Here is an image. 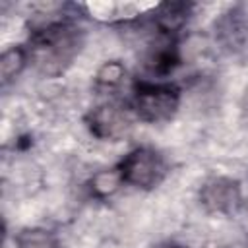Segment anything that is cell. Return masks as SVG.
I'll list each match as a JSON object with an SVG mask.
<instances>
[{
    "instance_id": "cell-8",
    "label": "cell",
    "mask_w": 248,
    "mask_h": 248,
    "mask_svg": "<svg viewBox=\"0 0 248 248\" xmlns=\"http://www.w3.org/2000/svg\"><path fill=\"white\" fill-rule=\"evenodd\" d=\"M192 6L184 2H167L157 6V16H155V25L159 33L163 35H174L188 19Z\"/></svg>"
},
{
    "instance_id": "cell-12",
    "label": "cell",
    "mask_w": 248,
    "mask_h": 248,
    "mask_svg": "<svg viewBox=\"0 0 248 248\" xmlns=\"http://www.w3.org/2000/svg\"><path fill=\"white\" fill-rule=\"evenodd\" d=\"M122 182H124L122 180V174H120V170L116 167V169H105V170L95 172L89 184H91V190H93L95 196L107 198V196L114 194L120 188Z\"/></svg>"
},
{
    "instance_id": "cell-6",
    "label": "cell",
    "mask_w": 248,
    "mask_h": 248,
    "mask_svg": "<svg viewBox=\"0 0 248 248\" xmlns=\"http://www.w3.org/2000/svg\"><path fill=\"white\" fill-rule=\"evenodd\" d=\"M159 4L153 2H87L83 8L87 14L99 21H128L138 16H143L149 10H157Z\"/></svg>"
},
{
    "instance_id": "cell-7",
    "label": "cell",
    "mask_w": 248,
    "mask_h": 248,
    "mask_svg": "<svg viewBox=\"0 0 248 248\" xmlns=\"http://www.w3.org/2000/svg\"><path fill=\"white\" fill-rule=\"evenodd\" d=\"M178 62H180V56H178V48L172 41V35L161 33L159 41L155 45H151V48L147 50L145 66L149 68L151 74L165 76V74L172 72Z\"/></svg>"
},
{
    "instance_id": "cell-11",
    "label": "cell",
    "mask_w": 248,
    "mask_h": 248,
    "mask_svg": "<svg viewBox=\"0 0 248 248\" xmlns=\"http://www.w3.org/2000/svg\"><path fill=\"white\" fill-rule=\"evenodd\" d=\"M29 60V54H27V48L23 46H12L8 50L2 52L0 56V78H2V83H10L12 79H16V76H19V72L25 68Z\"/></svg>"
},
{
    "instance_id": "cell-5",
    "label": "cell",
    "mask_w": 248,
    "mask_h": 248,
    "mask_svg": "<svg viewBox=\"0 0 248 248\" xmlns=\"http://www.w3.org/2000/svg\"><path fill=\"white\" fill-rule=\"evenodd\" d=\"M200 200L202 205L211 213L232 215L242 203L240 184L227 176L209 178L200 190Z\"/></svg>"
},
{
    "instance_id": "cell-10",
    "label": "cell",
    "mask_w": 248,
    "mask_h": 248,
    "mask_svg": "<svg viewBox=\"0 0 248 248\" xmlns=\"http://www.w3.org/2000/svg\"><path fill=\"white\" fill-rule=\"evenodd\" d=\"M14 242H16V248H60L56 234L41 227L21 229L16 234Z\"/></svg>"
},
{
    "instance_id": "cell-9",
    "label": "cell",
    "mask_w": 248,
    "mask_h": 248,
    "mask_svg": "<svg viewBox=\"0 0 248 248\" xmlns=\"http://www.w3.org/2000/svg\"><path fill=\"white\" fill-rule=\"evenodd\" d=\"M240 16L238 10H232L219 23V37L229 48H238L246 39V23Z\"/></svg>"
},
{
    "instance_id": "cell-13",
    "label": "cell",
    "mask_w": 248,
    "mask_h": 248,
    "mask_svg": "<svg viewBox=\"0 0 248 248\" xmlns=\"http://www.w3.org/2000/svg\"><path fill=\"white\" fill-rule=\"evenodd\" d=\"M124 76H126V68L118 60H110L103 64L97 72V78H95L97 89H105V91L116 89L124 81Z\"/></svg>"
},
{
    "instance_id": "cell-14",
    "label": "cell",
    "mask_w": 248,
    "mask_h": 248,
    "mask_svg": "<svg viewBox=\"0 0 248 248\" xmlns=\"http://www.w3.org/2000/svg\"><path fill=\"white\" fill-rule=\"evenodd\" d=\"M157 248H184V246L174 244V242H167V244H161V246H157Z\"/></svg>"
},
{
    "instance_id": "cell-4",
    "label": "cell",
    "mask_w": 248,
    "mask_h": 248,
    "mask_svg": "<svg viewBox=\"0 0 248 248\" xmlns=\"http://www.w3.org/2000/svg\"><path fill=\"white\" fill-rule=\"evenodd\" d=\"M85 122L95 138L108 140V141L126 138L134 126L132 110L122 107L120 103H112V101L91 108Z\"/></svg>"
},
{
    "instance_id": "cell-2",
    "label": "cell",
    "mask_w": 248,
    "mask_h": 248,
    "mask_svg": "<svg viewBox=\"0 0 248 248\" xmlns=\"http://www.w3.org/2000/svg\"><path fill=\"white\" fill-rule=\"evenodd\" d=\"M180 103V91L169 83H147L136 85L132 108L143 122H165L172 118Z\"/></svg>"
},
{
    "instance_id": "cell-1",
    "label": "cell",
    "mask_w": 248,
    "mask_h": 248,
    "mask_svg": "<svg viewBox=\"0 0 248 248\" xmlns=\"http://www.w3.org/2000/svg\"><path fill=\"white\" fill-rule=\"evenodd\" d=\"M83 46V29L66 17H48L33 23L29 60L46 76L56 78L68 70Z\"/></svg>"
},
{
    "instance_id": "cell-3",
    "label": "cell",
    "mask_w": 248,
    "mask_h": 248,
    "mask_svg": "<svg viewBox=\"0 0 248 248\" xmlns=\"http://www.w3.org/2000/svg\"><path fill=\"white\" fill-rule=\"evenodd\" d=\"M122 180L141 190H151L161 184L167 174V163L163 155L151 147H138L130 151L118 165Z\"/></svg>"
}]
</instances>
